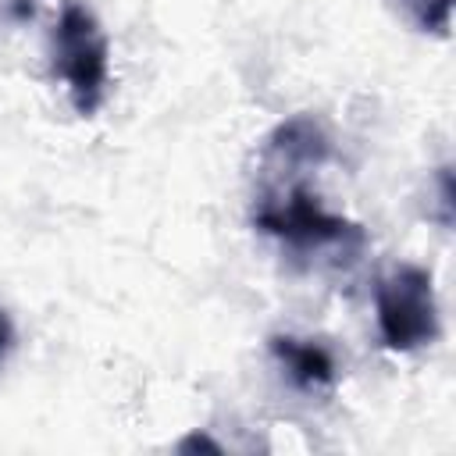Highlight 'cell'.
<instances>
[{
    "label": "cell",
    "instance_id": "cell-1",
    "mask_svg": "<svg viewBox=\"0 0 456 456\" xmlns=\"http://www.w3.org/2000/svg\"><path fill=\"white\" fill-rule=\"evenodd\" d=\"M253 224L296 253H335V260H353L367 242L360 224L324 210L299 182L285 192H264L253 210Z\"/></svg>",
    "mask_w": 456,
    "mask_h": 456
},
{
    "label": "cell",
    "instance_id": "cell-2",
    "mask_svg": "<svg viewBox=\"0 0 456 456\" xmlns=\"http://www.w3.org/2000/svg\"><path fill=\"white\" fill-rule=\"evenodd\" d=\"M107 36L96 14L82 4H64L50 36V57L53 71L68 86L75 114L82 118L96 114L107 96Z\"/></svg>",
    "mask_w": 456,
    "mask_h": 456
},
{
    "label": "cell",
    "instance_id": "cell-3",
    "mask_svg": "<svg viewBox=\"0 0 456 456\" xmlns=\"http://www.w3.org/2000/svg\"><path fill=\"white\" fill-rule=\"evenodd\" d=\"M374 306H378V331L388 349L413 353L438 338V303H435L431 274L424 267L417 264L392 267L374 289Z\"/></svg>",
    "mask_w": 456,
    "mask_h": 456
},
{
    "label": "cell",
    "instance_id": "cell-4",
    "mask_svg": "<svg viewBox=\"0 0 456 456\" xmlns=\"http://www.w3.org/2000/svg\"><path fill=\"white\" fill-rule=\"evenodd\" d=\"M331 157V139L321 128L317 118L310 114H296L289 121H281L271 135H267V160L278 171H296V167H321Z\"/></svg>",
    "mask_w": 456,
    "mask_h": 456
},
{
    "label": "cell",
    "instance_id": "cell-5",
    "mask_svg": "<svg viewBox=\"0 0 456 456\" xmlns=\"http://www.w3.org/2000/svg\"><path fill=\"white\" fill-rule=\"evenodd\" d=\"M271 353L281 363V370L289 374V381L303 392H317L328 388L335 381V356L328 346L310 342V338H296V335H271Z\"/></svg>",
    "mask_w": 456,
    "mask_h": 456
},
{
    "label": "cell",
    "instance_id": "cell-6",
    "mask_svg": "<svg viewBox=\"0 0 456 456\" xmlns=\"http://www.w3.org/2000/svg\"><path fill=\"white\" fill-rule=\"evenodd\" d=\"M395 7L406 14V21L420 32L445 36L452 21V0H395Z\"/></svg>",
    "mask_w": 456,
    "mask_h": 456
},
{
    "label": "cell",
    "instance_id": "cell-7",
    "mask_svg": "<svg viewBox=\"0 0 456 456\" xmlns=\"http://www.w3.org/2000/svg\"><path fill=\"white\" fill-rule=\"evenodd\" d=\"M435 182H438V224L449 228L452 224V167L449 164L438 167Z\"/></svg>",
    "mask_w": 456,
    "mask_h": 456
},
{
    "label": "cell",
    "instance_id": "cell-8",
    "mask_svg": "<svg viewBox=\"0 0 456 456\" xmlns=\"http://www.w3.org/2000/svg\"><path fill=\"white\" fill-rule=\"evenodd\" d=\"M14 349V324H11V314L0 306V363L11 356Z\"/></svg>",
    "mask_w": 456,
    "mask_h": 456
},
{
    "label": "cell",
    "instance_id": "cell-9",
    "mask_svg": "<svg viewBox=\"0 0 456 456\" xmlns=\"http://www.w3.org/2000/svg\"><path fill=\"white\" fill-rule=\"evenodd\" d=\"M196 449L221 452V445H217L214 438H207V435H189V438H182V442H178V452H196Z\"/></svg>",
    "mask_w": 456,
    "mask_h": 456
}]
</instances>
